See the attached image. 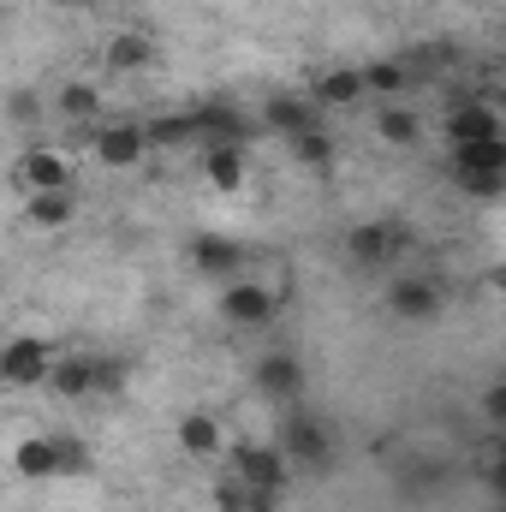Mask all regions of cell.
Returning a JSON list of instances; mask_svg holds the SVG:
<instances>
[{"label": "cell", "instance_id": "7c38bea8", "mask_svg": "<svg viewBox=\"0 0 506 512\" xmlns=\"http://www.w3.org/2000/svg\"><path fill=\"white\" fill-rule=\"evenodd\" d=\"M370 90H364V66H322L316 84H310V108L316 114H346V108H364Z\"/></svg>", "mask_w": 506, "mask_h": 512}, {"label": "cell", "instance_id": "ffe728a7", "mask_svg": "<svg viewBox=\"0 0 506 512\" xmlns=\"http://www.w3.org/2000/svg\"><path fill=\"white\" fill-rule=\"evenodd\" d=\"M54 114H60L66 126H96V120H108V96H102V84H90V78H72V84H60V96H54Z\"/></svg>", "mask_w": 506, "mask_h": 512}, {"label": "cell", "instance_id": "7402d4cb", "mask_svg": "<svg viewBox=\"0 0 506 512\" xmlns=\"http://www.w3.org/2000/svg\"><path fill=\"white\" fill-rule=\"evenodd\" d=\"M370 126H376V137L387 149H417V143H423V120H417L405 102H376Z\"/></svg>", "mask_w": 506, "mask_h": 512}, {"label": "cell", "instance_id": "484cf974", "mask_svg": "<svg viewBox=\"0 0 506 512\" xmlns=\"http://www.w3.org/2000/svg\"><path fill=\"white\" fill-rule=\"evenodd\" d=\"M72 477H90V453H84V441L60 435V483H72Z\"/></svg>", "mask_w": 506, "mask_h": 512}, {"label": "cell", "instance_id": "ba28073f", "mask_svg": "<svg viewBox=\"0 0 506 512\" xmlns=\"http://www.w3.org/2000/svg\"><path fill=\"white\" fill-rule=\"evenodd\" d=\"M48 364H54V346L48 340H36V334L0 340V387L36 393V387H48Z\"/></svg>", "mask_w": 506, "mask_h": 512}, {"label": "cell", "instance_id": "44dd1931", "mask_svg": "<svg viewBox=\"0 0 506 512\" xmlns=\"http://www.w3.org/2000/svg\"><path fill=\"white\" fill-rule=\"evenodd\" d=\"M286 149H292V161H298L304 173H334V161H340V143H334V131L322 126V120L304 126V131H292Z\"/></svg>", "mask_w": 506, "mask_h": 512}, {"label": "cell", "instance_id": "9a60e30c", "mask_svg": "<svg viewBox=\"0 0 506 512\" xmlns=\"http://www.w3.org/2000/svg\"><path fill=\"white\" fill-rule=\"evenodd\" d=\"M155 60H161V42H155L149 30H137V24L114 30V36H108V48H102V66H108V72H120V78H131V72H149Z\"/></svg>", "mask_w": 506, "mask_h": 512}, {"label": "cell", "instance_id": "e0dca14e", "mask_svg": "<svg viewBox=\"0 0 506 512\" xmlns=\"http://www.w3.org/2000/svg\"><path fill=\"white\" fill-rule=\"evenodd\" d=\"M24 227L30 233H66V227H78V191H30L24 197Z\"/></svg>", "mask_w": 506, "mask_h": 512}, {"label": "cell", "instance_id": "8992f818", "mask_svg": "<svg viewBox=\"0 0 506 512\" xmlns=\"http://www.w3.org/2000/svg\"><path fill=\"white\" fill-rule=\"evenodd\" d=\"M90 161L108 173H131L149 161V126L143 120H96L90 126Z\"/></svg>", "mask_w": 506, "mask_h": 512}, {"label": "cell", "instance_id": "cb8c5ba5", "mask_svg": "<svg viewBox=\"0 0 506 512\" xmlns=\"http://www.w3.org/2000/svg\"><path fill=\"white\" fill-rule=\"evenodd\" d=\"M405 84H411V66L405 60H364V90L376 102H399Z\"/></svg>", "mask_w": 506, "mask_h": 512}, {"label": "cell", "instance_id": "f1b7e54d", "mask_svg": "<svg viewBox=\"0 0 506 512\" xmlns=\"http://www.w3.org/2000/svg\"><path fill=\"white\" fill-rule=\"evenodd\" d=\"M54 12H78V6H90V0H48Z\"/></svg>", "mask_w": 506, "mask_h": 512}, {"label": "cell", "instance_id": "d6986e66", "mask_svg": "<svg viewBox=\"0 0 506 512\" xmlns=\"http://www.w3.org/2000/svg\"><path fill=\"white\" fill-rule=\"evenodd\" d=\"M12 471L24 483H60V435H24L12 447Z\"/></svg>", "mask_w": 506, "mask_h": 512}, {"label": "cell", "instance_id": "ac0fdd59", "mask_svg": "<svg viewBox=\"0 0 506 512\" xmlns=\"http://www.w3.org/2000/svg\"><path fill=\"white\" fill-rule=\"evenodd\" d=\"M48 393H60V399H96V352H54Z\"/></svg>", "mask_w": 506, "mask_h": 512}, {"label": "cell", "instance_id": "5bb4252c", "mask_svg": "<svg viewBox=\"0 0 506 512\" xmlns=\"http://www.w3.org/2000/svg\"><path fill=\"white\" fill-rule=\"evenodd\" d=\"M447 137L453 143H477V137H506V120H501V102L495 96H459L447 108Z\"/></svg>", "mask_w": 506, "mask_h": 512}, {"label": "cell", "instance_id": "6da1fadb", "mask_svg": "<svg viewBox=\"0 0 506 512\" xmlns=\"http://www.w3.org/2000/svg\"><path fill=\"white\" fill-rule=\"evenodd\" d=\"M215 310H221L227 328H239V334H262V328L280 322V292H274L268 280H256V274H233V280H221Z\"/></svg>", "mask_w": 506, "mask_h": 512}, {"label": "cell", "instance_id": "8fae6325", "mask_svg": "<svg viewBox=\"0 0 506 512\" xmlns=\"http://www.w3.org/2000/svg\"><path fill=\"white\" fill-rule=\"evenodd\" d=\"M227 441H233V435H227V423H221L215 411H203V405H197V411H185V417L173 423V447H179L191 465H215V459L227 453Z\"/></svg>", "mask_w": 506, "mask_h": 512}, {"label": "cell", "instance_id": "4fadbf2b", "mask_svg": "<svg viewBox=\"0 0 506 512\" xmlns=\"http://www.w3.org/2000/svg\"><path fill=\"white\" fill-rule=\"evenodd\" d=\"M245 179H251V155H245V143H239V137H215V143L203 149V185L221 191V197H239Z\"/></svg>", "mask_w": 506, "mask_h": 512}, {"label": "cell", "instance_id": "7a4b0ae2", "mask_svg": "<svg viewBox=\"0 0 506 512\" xmlns=\"http://www.w3.org/2000/svg\"><path fill=\"white\" fill-rule=\"evenodd\" d=\"M227 471L262 495V501H280L286 495V483H292V465H286V453L280 447H268V441H227Z\"/></svg>", "mask_w": 506, "mask_h": 512}, {"label": "cell", "instance_id": "30bf717a", "mask_svg": "<svg viewBox=\"0 0 506 512\" xmlns=\"http://www.w3.org/2000/svg\"><path fill=\"white\" fill-rule=\"evenodd\" d=\"M251 376H256V393H262L268 405H298V399H304V387H310L304 358H298V352H286V346H280V352H262Z\"/></svg>", "mask_w": 506, "mask_h": 512}, {"label": "cell", "instance_id": "5b68a950", "mask_svg": "<svg viewBox=\"0 0 506 512\" xmlns=\"http://www.w3.org/2000/svg\"><path fill=\"white\" fill-rule=\"evenodd\" d=\"M72 179H78V155L60 149V143H30V149H18V161H12L18 197H30V191H72Z\"/></svg>", "mask_w": 506, "mask_h": 512}, {"label": "cell", "instance_id": "9c48e42d", "mask_svg": "<svg viewBox=\"0 0 506 512\" xmlns=\"http://www.w3.org/2000/svg\"><path fill=\"white\" fill-rule=\"evenodd\" d=\"M405 251H411V233H405L399 221H358V227L346 233L352 268H393Z\"/></svg>", "mask_w": 506, "mask_h": 512}, {"label": "cell", "instance_id": "83f0119b", "mask_svg": "<svg viewBox=\"0 0 506 512\" xmlns=\"http://www.w3.org/2000/svg\"><path fill=\"white\" fill-rule=\"evenodd\" d=\"M483 417H489V429H501V423H506V387L501 382L483 387Z\"/></svg>", "mask_w": 506, "mask_h": 512}, {"label": "cell", "instance_id": "4316f807", "mask_svg": "<svg viewBox=\"0 0 506 512\" xmlns=\"http://www.w3.org/2000/svg\"><path fill=\"white\" fill-rule=\"evenodd\" d=\"M6 120H12V126H30V120H42V96H36V90H18V96H6Z\"/></svg>", "mask_w": 506, "mask_h": 512}, {"label": "cell", "instance_id": "d4e9b609", "mask_svg": "<svg viewBox=\"0 0 506 512\" xmlns=\"http://www.w3.org/2000/svg\"><path fill=\"white\" fill-rule=\"evenodd\" d=\"M126 387H131V364H126V358L96 352V399H120Z\"/></svg>", "mask_w": 506, "mask_h": 512}, {"label": "cell", "instance_id": "3957f363", "mask_svg": "<svg viewBox=\"0 0 506 512\" xmlns=\"http://www.w3.org/2000/svg\"><path fill=\"white\" fill-rule=\"evenodd\" d=\"M274 447L286 453L292 471H328V465H334V423L292 405V417H286V429H280Z\"/></svg>", "mask_w": 506, "mask_h": 512}, {"label": "cell", "instance_id": "52a82bcc", "mask_svg": "<svg viewBox=\"0 0 506 512\" xmlns=\"http://www.w3.org/2000/svg\"><path fill=\"white\" fill-rule=\"evenodd\" d=\"M441 310H447V286H441L435 274H399V280L387 286V316L405 322V328H423V322H435Z\"/></svg>", "mask_w": 506, "mask_h": 512}, {"label": "cell", "instance_id": "277c9868", "mask_svg": "<svg viewBox=\"0 0 506 512\" xmlns=\"http://www.w3.org/2000/svg\"><path fill=\"white\" fill-rule=\"evenodd\" d=\"M453 179L471 197H501L506 191V137H477L453 143Z\"/></svg>", "mask_w": 506, "mask_h": 512}, {"label": "cell", "instance_id": "2e32d148", "mask_svg": "<svg viewBox=\"0 0 506 512\" xmlns=\"http://www.w3.org/2000/svg\"><path fill=\"white\" fill-rule=\"evenodd\" d=\"M191 268H197L203 280H233V274L245 268V245L227 239V233H197V239H191Z\"/></svg>", "mask_w": 506, "mask_h": 512}, {"label": "cell", "instance_id": "603a6c76", "mask_svg": "<svg viewBox=\"0 0 506 512\" xmlns=\"http://www.w3.org/2000/svg\"><path fill=\"white\" fill-rule=\"evenodd\" d=\"M316 120H322V114L310 108V96H268V102H262V126L280 131V137H292V131L316 126Z\"/></svg>", "mask_w": 506, "mask_h": 512}]
</instances>
